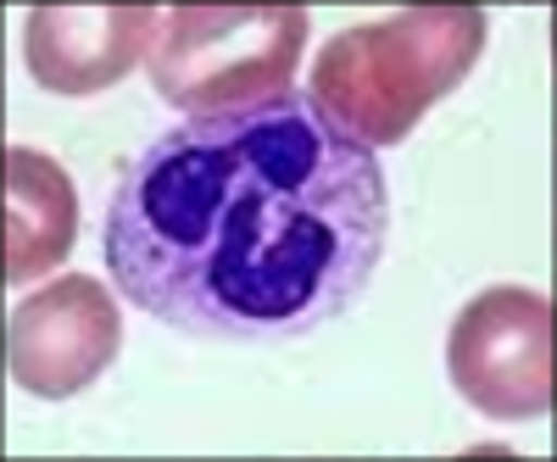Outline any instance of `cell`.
<instances>
[{
    "mask_svg": "<svg viewBox=\"0 0 557 462\" xmlns=\"http://www.w3.org/2000/svg\"><path fill=\"white\" fill-rule=\"evenodd\" d=\"M391 235L380 157L312 107L273 96L184 117L107 201V273L196 340H296L351 312Z\"/></svg>",
    "mask_w": 557,
    "mask_h": 462,
    "instance_id": "cell-1",
    "label": "cell"
},
{
    "mask_svg": "<svg viewBox=\"0 0 557 462\" xmlns=\"http://www.w3.org/2000/svg\"><path fill=\"white\" fill-rule=\"evenodd\" d=\"M485 51L480 7H407L385 23L346 28L312 62V107L346 140L380 151L401 146L435 101L474 73Z\"/></svg>",
    "mask_w": 557,
    "mask_h": 462,
    "instance_id": "cell-2",
    "label": "cell"
},
{
    "mask_svg": "<svg viewBox=\"0 0 557 462\" xmlns=\"http://www.w3.org/2000/svg\"><path fill=\"white\" fill-rule=\"evenodd\" d=\"M307 51L301 7H173L151 45V78L162 101L190 117H228L290 96Z\"/></svg>",
    "mask_w": 557,
    "mask_h": 462,
    "instance_id": "cell-3",
    "label": "cell"
},
{
    "mask_svg": "<svg viewBox=\"0 0 557 462\" xmlns=\"http://www.w3.org/2000/svg\"><path fill=\"white\" fill-rule=\"evenodd\" d=\"M446 374L485 419L530 424L552 412V301L519 285L480 290L457 312Z\"/></svg>",
    "mask_w": 557,
    "mask_h": 462,
    "instance_id": "cell-4",
    "label": "cell"
},
{
    "mask_svg": "<svg viewBox=\"0 0 557 462\" xmlns=\"http://www.w3.org/2000/svg\"><path fill=\"white\" fill-rule=\"evenodd\" d=\"M123 346V317L101 279L67 273V279L34 290L7 317V374L28 396L62 401L96 385Z\"/></svg>",
    "mask_w": 557,
    "mask_h": 462,
    "instance_id": "cell-5",
    "label": "cell"
},
{
    "mask_svg": "<svg viewBox=\"0 0 557 462\" xmlns=\"http://www.w3.org/2000/svg\"><path fill=\"white\" fill-rule=\"evenodd\" d=\"M157 7H34L23 57L34 84L78 101L151 57Z\"/></svg>",
    "mask_w": 557,
    "mask_h": 462,
    "instance_id": "cell-6",
    "label": "cell"
},
{
    "mask_svg": "<svg viewBox=\"0 0 557 462\" xmlns=\"http://www.w3.org/2000/svg\"><path fill=\"white\" fill-rule=\"evenodd\" d=\"M78 235V196L67 167L28 146H7V285L45 279Z\"/></svg>",
    "mask_w": 557,
    "mask_h": 462,
    "instance_id": "cell-7",
    "label": "cell"
}]
</instances>
